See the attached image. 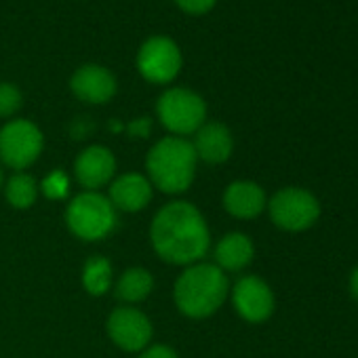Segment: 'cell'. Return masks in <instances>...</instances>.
I'll return each mask as SVG.
<instances>
[{
    "mask_svg": "<svg viewBox=\"0 0 358 358\" xmlns=\"http://www.w3.org/2000/svg\"><path fill=\"white\" fill-rule=\"evenodd\" d=\"M150 243L156 255L173 266L199 264L211 245V234L203 213L186 201L164 205L152 226Z\"/></svg>",
    "mask_w": 358,
    "mask_h": 358,
    "instance_id": "1",
    "label": "cell"
},
{
    "mask_svg": "<svg viewBox=\"0 0 358 358\" xmlns=\"http://www.w3.org/2000/svg\"><path fill=\"white\" fill-rule=\"evenodd\" d=\"M196 164L199 158L192 148V141L175 135L156 141L145 158L150 184L164 194L186 192L194 182Z\"/></svg>",
    "mask_w": 358,
    "mask_h": 358,
    "instance_id": "2",
    "label": "cell"
},
{
    "mask_svg": "<svg viewBox=\"0 0 358 358\" xmlns=\"http://www.w3.org/2000/svg\"><path fill=\"white\" fill-rule=\"evenodd\" d=\"M230 293L226 272L215 264H192L175 282V306L188 318H207L215 314Z\"/></svg>",
    "mask_w": 358,
    "mask_h": 358,
    "instance_id": "3",
    "label": "cell"
},
{
    "mask_svg": "<svg viewBox=\"0 0 358 358\" xmlns=\"http://www.w3.org/2000/svg\"><path fill=\"white\" fill-rule=\"evenodd\" d=\"M66 224L70 232L83 241H101L116 228V209L108 196L99 192H83L70 201Z\"/></svg>",
    "mask_w": 358,
    "mask_h": 358,
    "instance_id": "4",
    "label": "cell"
},
{
    "mask_svg": "<svg viewBox=\"0 0 358 358\" xmlns=\"http://www.w3.org/2000/svg\"><path fill=\"white\" fill-rule=\"evenodd\" d=\"M156 114L166 131H171L175 137H186L196 133L205 124L207 103L199 93L175 87L160 95L156 103Z\"/></svg>",
    "mask_w": 358,
    "mask_h": 358,
    "instance_id": "5",
    "label": "cell"
},
{
    "mask_svg": "<svg viewBox=\"0 0 358 358\" xmlns=\"http://www.w3.org/2000/svg\"><path fill=\"white\" fill-rule=\"evenodd\" d=\"M45 148L41 129L24 118L7 122L0 129V160L22 173L38 160Z\"/></svg>",
    "mask_w": 358,
    "mask_h": 358,
    "instance_id": "6",
    "label": "cell"
},
{
    "mask_svg": "<svg viewBox=\"0 0 358 358\" xmlns=\"http://www.w3.org/2000/svg\"><path fill=\"white\" fill-rule=\"evenodd\" d=\"M272 222L287 232H301L316 224L320 215L318 199L303 188H282L268 203Z\"/></svg>",
    "mask_w": 358,
    "mask_h": 358,
    "instance_id": "7",
    "label": "cell"
},
{
    "mask_svg": "<svg viewBox=\"0 0 358 358\" xmlns=\"http://www.w3.org/2000/svg\"><path fill=\"white\" fill-rule=\"evenodd\" d=\"M137 68L145 80L166 85L182 70V53L171 38L154 36L141 45L137 53Z\"/></svg>",
    "mask_w": 358,
    "mask_h": 358,
    "instance_id": "8",
    "label": "cell"
},
{
    "mask_svg": "<svg viewBox=\"0 0 358 358\" xmlns=\"http://www.w3.org/2000/svg\"><path fill=\"white\" fill-rule=\"evenodd\" d=\"M108 335L120 350L141 352L152 339V322L141 310L120 306L108 318Z\"/></svg>",
    "mask_w": 358,
    "mask_h": 358,
    "instance_id": "9",
    "label": "cell"
},
{
    "mask_svg": "<svg viewBox=\"0 0 358 358\" xmlns=\"http://www.w3.org/2000/svg\"><path fill=\"white\" fill-rule=\"evenodd\" d=\"M232 303L247 322H264L274 312V293L259 276H243L232 289Z\"/></svg>",
    "mask_w": 358,
    "mask_h": 358,
    "instance_id": "10",
    "label": "cell"
},
{
    "mask_svg": "<svg viewBox=\"0 0 358 358\" xmlns=\"http://www.w3.org/2000/svg\"><path fill=\"white\" fill-rule=\"evenodd\" d=\"M116 173V158L103 145L85 148L74 162L76 182L85 188V192H97L106 184L112 182Z\"/></svg>",
    "mask_w": 358,
    "mask_h": 358,
    "instance_id": "11",
    "label": "cell"
},
{
    "mask_svg": "<svg viewBox=\"0 0 358 358\" xmlns=\"http://www.w3.org/2000/svg\"><path fill=\"white\" fill-rule=\"evenodd\" d=\"M152 192H154V186L150 184L148 177L139 173H124L112 182L108 199L116 211L137 213L150 205Z\"/></svg>",
    "mask_w": 358,
    "mask_h": 358,
    "instance_id": "12",
    "label": "cell"
},
{
    "mask_svg": "<svg viewBox=\"0 0 358 358\" xmlns=\"http://www.w3.org/2000/svg\"><path fill=\"white\" fill-rule=\"evenodd\" d=\"M72 93L87 103H106L116 95V78L101 66H83L70 80Z\"/></svg>",
    "mask_w": 358,
    "mask_h": 358,
    "instance_id": "13",
    "label": "cell"
},
{
    "mask_svg": "<svg viewBox=\"0 0 358 358\" xmlns=\"http://www.w3.org/2000/svg\"><path fill=\"white\" fill-rule=\"evenodd\" d=\"M192 148L196 152V158L209 164H222L232 156L234 139L226 124L222 122H205L194 133Z\"/></svg>",
    "mask_w": 358,
    "mask_h": 358,
    "instance_id": "14",
    "label": "cell"
},
{
    "mask_svg": "<svg viewBox=\"0 0 358 358\" xmlns=\"http://www.w3.org/2000/svg\"><path fill=\"white\" fill-rule=\"evenodd\" d=\"M268 207L266 192L255 182H232L224 192V209L238 220H253Z\"/></svg>",
    "mask_w": 358,
    "mask_h": 358,
    "instance_id": "15",
    "label": "cell"
},
{
    "mask_svg": "<svg viewBox=\"0 0 358 358\" xmlns=\"http://www.w3.org/2000/svg\"><path fill=\"white\" fill-rule=\"evenodd\" d=\"M255 247L243 232L226 234L215 247V266L224 272H238L253 262Z\"/></svg>",
    "mask_w": 358,
    "mask_h": 358,
    "instance_id": "16",
    "label": "cell"
},
{
    "mask_svg": "<svg viewBox=\"0 0 358 358\" xmlns=\"http://www.w3.org/2000/svg\"><path fill=\"white\" fill-rule=\"evenodd\" d=\"M154 289V278L145 268H129L118 278L114 293L124 303H139L143 301Z\"/></svg>",
    "mask_w": 358,
    "mask_h": 358,
    "instance_id": "17",
    "label": "cell"
},
{
    "mask_svg": "<svg viewBox=\"0 0 358 358\" xmlns=\"http://www.w3.org/2000/svg\"><path fill=\"white\" fill-rule=\"evenodd\" d=\"M5 196L13 209H30L38 199L36 179L28 173H15L5 186Z\"/></svg>",
    "mask_w": 358,
    "mask_h": 358,
    "instance_id": "18",
    "label": "cell"
},
{
    "mask_svg": "<svg viewBox=\"0 0 358 358\" xmlns=\"http://www.w3.org/2000/svg\"><path fill=\"white\" fill-rule=\"evenodd\" d=\"M83 287L91 295H106L112 287V264L101 255L87 259L83 268Z\"/></svg>",
    "mask_w": 358,
    "mask_h": 358,
    "instance_id": "19",
    "label": "cell"
},
{
    "mask_svg": "<svg viewBox=\"0 0 358 358\" xmlns=\"http://www.w3.org/2000/svg\"><path fill=\"white\" fill-rule=\"evenodd\" d=\"M22 103H24V97L15 85L0 83V118L13 116L22 108Z\"/></svg>",
    "mask_w": 358,
    "mask_h": 358,
    "instance_id": "20",
    "label": "cell"
},
{
    "mask_svg": "<svg viewBox=\"0 0 358 358\" xmlns=\"http://www.w3.org/2000/svg\"><path fill=\"white\" fill-rule=\"evenodd\" d=\"M175 3L179 9L190 13V15H203V13L213 9L215 0H175Z\"/></svg>",
    "mask_w": 358,
    "mask_h": 358,
    "instance_id": "21",
    "label": "cell"
},
{
    "mask_svg": "<svg viewBox=\"0 0 358 358\" xmlns=\"http://www.w3.org/2000/svg\"><path fill=\"white\" fill-rule=\"evenodd\" d=\"M139 358H177V354L169 345H152L148 350H141Z\"/></svg>",
    "mask_w": 358,
    "mask_h": 358,
    "instance_id": "22",
    "label": "cell"
},
{
    "mask_svg": "<svg viewBox=\"0 0 358 358\" xmlns=\"http://www.w3.org/2000/svg\"><path fill=\"white\" fill-rule=\"evenodd\" d=\"M148 127H150L148 118H141V120L133 122V124L129 127V131H131V133H137V135H148Z\"/></svg>",
    "mask_w": 358,
    "mask_h": 358,
    "instance_id": "23",
    "label": "cell"
},
{
    "mask_svg": "<svg viewBox=\"0 0 358 358\" xmlns=\"http://www.w3.org/2000/svg\"><path fill=\"white\" fill-rule=\"evenodd\" d=\"M350 289H352V295L358 299V268H354V272L350 276Z\"/></svg>",
    "mask_w": 358,
    "mask_h": 358,
    "instance_id": "24",
    "label": "cell"
},
{
    "mask_svg": "<svg viewBox=\"0 0 358 358\" xmlns=\"http://www.w3.org/2000/svg\"><path fill=\"white\" fill-rule=\"evenodd\" d=\"M0 188H3V169H0Z\"/></svg>",
    "mask_w": 358,
    "mask_h": 358,
    "instance_id": "25",
    "label": "cell"
}]
</instances>
